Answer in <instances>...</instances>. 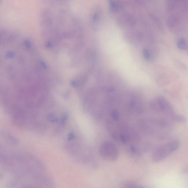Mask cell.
I'll list each match as a JSON object with an SVG mask.
<instances>
[{
	"instance_id": "277c9868",
	"label": "cell",
	"mask_w": 188,
	"mask_h": 188,
	"mask_svg": "<svg viewBox=\"0 0 188 188\" xmlns=\"http://www.w3.org/2000/svg\"><path fill=\"white\" fill-rule=\"evenodd\" d=\"M178 21V18L175 15L173 14L169 16L167 20V24L170 28L175 26Z\"/></svg>"
},
{
	"instance_id": "ba28073f",
	"label": "cell",
	"mask_w": 188,
	"mask_h": 188,
	"mask_svg": "<svg viewBox=\"0 0 188 188\" xmlns=\"http://www.w3.org/2000/svg\"><path fill=\"white\" fill-rule=\"evenodd\" d=\"M111 115L113 120H116L119 118V114L118 112L115 110H113L112 112Z\"/></svg>"
},
{
	"instance_id": "7a4b0ae2",
	"label": "cell",
	"mask_w": 188,
	"mask_h": 188,
	"mask_svg": "<svg viewBox=\"0 0 188 188\" xmlns=\"http://www.w3.org/2000/svg\"><path fill=\"white\" fill-rule=\"evenodd\" d=\"M150 107L152 110L155 112L163 113L171 120L176 115L170 102L163 97H159L152 100L150 104Z\"/></svg>"
},
{
	"instance_id": "8992f818",
	"label": "cell",
	"mask_w": 188,
	"mask_h": 188,
	"mask_svg": "<svg viewBox=\"0 0 188 188\" xmlns=\"http://www.w3.org/2000/svg\"><path fill=\"white\" fill-rule=\"evenodd\" d=\"M178 1H169L167 3V9L168 12H171L174 10L176 8L177 5H178Z\"/></svg>"
},
{
	"instance_id": "8fae6325",
	"label": "cell",
	"mask_w": 188,
	"mask_h": 188,
	"mask_svg": "<svg viewBox=\"0 0 188 188\" xmlns=\"http://www.w3.org/2000/svg\"><path fill=\"white\" fill-rule=\"evenodd\" d=\"M184 173H188V167L184 170Z\"/></svg>"
},
{
	"instance_id": "5b68a950",
	"label": "cell",
	"mask_w": 188,
	"mask_h": 188,
	"mask_svg": "<svg viewBox=\"0 0 188 188\" xmlns=\"http://www.w3.org/2000/svg\"><path fill=\"white\" fill-rule=\"evenodd\" d=\"M177 45L178 49L180 50H185L187 48L186 41L185 38H180L178 40Z\"/></svg>"
},
{
	"instance_id": "52a82bcc",
	"label": "cell",
	"mask_w": 188,
	"mask_h": 188,
	"mask_svg": "<svg viewBox=\"0 0 188 188\" xmlns=\"http://www.w3.org/2000/svg\"><path fill=\"white\" fill-rule=\"evenodd\" d=\"M143 55L145 59L148 60H150L152 59V56L149 51L148 49H145L143 51Z\"/></svg>"
},
{
	"instance_id": "6da1fadb",
	"label": "cell",
	"mask_w": 188,
	"mask_h": 188,
	"mask_svg": "<svg viewBox=\"0 0 188 188\" xmlns=\"http://www.w3.org/2000/svg\"><path fill=\"white\" fill-rule=\"evenodd\" d=\"M180 143L178 140L166 143L158 147L154 151L152 155V161L159 163L166 159L171 154L179 148Z\"/></svg>"
},
{
	"instance_id": "3957f363",
	"label": "cell",
	"mask_w": 188,
	"mask_h": 188,
	"mask_svg": "<svg viewBox=\"0 0 188 188\" xmlns=\"http://www.w3.org/2000/svg\"><path fill=\"white\" fill-rule=\"evenodd\" d=\"M99 152L102 159L109 161H115L118 157V148L111 142H106L101 144Z\"/></svg>"
},
{
	"instance_id": "30bf717a",
	"label": "cell",
	"mask_w": 188,
	"mask_h": 188,
	"mask_svg": "<svg viewBox=\"0 0 188 188\" xmlns=\"http://www.w3.org/2000/svg\"><path fill=\"white\" fill-rule=\"evenodd\" d=\"M129 188H143L141 187L138 186H132L130 187Z\"/></svg>"
},
{
	"instance_id": "9c48e42d",
	"label": "cell",
	"mask_w": 188,
	"mask_h": 188,
	"mask_svg": "<svg viewBox=\"0 0 188 188\" xmlns=\"http://www.w3.org/2000/svg\"><path fill=\"white\" fill-rule=\"evenodd\" d=\"M110 5L111 8L113 9H116L117 8V5L113 1H110Z\"/></svg>"
}]
</instances>
